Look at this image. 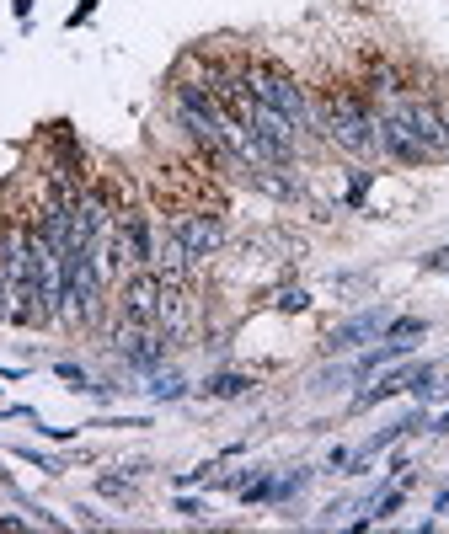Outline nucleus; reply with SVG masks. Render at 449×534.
Here are the masks:
<instances>
[{
  "mask_svg": "<svg viewBox=\"0 0 449 534\" xmlns=\"http://www.w3.org/2000/svg\"><path fill=\"white\" fill-rule=\"evenodd\" d=\"M375 118L380 107L353 86H321V139L343 155H380L375 150Z\"/></svg>",
  "mask_w": 449,
  "mask_h": 534,
  "instance_id": "nucleus-1",
  "label": "nucleus"
},
{
  "mask_svg": "<svg viewBox=\"0 0 449 534\" xmlns=\"http://www.w3.org/2000/svg\"><path fill=\"white\" fill-rule=\"evenodd\" d=\"M246 86H252V97H257L262 107L284 113L300 134H311V113H305V81H300L294 70H284L278 59L252 54V59H246Z\"/></svg>",
  "mask_w": 449,
  "mask_h": 534,
  "instance_id": "nucleus-2",
  "label": "nucleus"
},
{
  "mask_svg": "<svg viewBox=\"0 0 449 534\" xmlns=\"http://www.w3.org/2000/svg\"><path fill=\"white\" fill-rule=\"evenodd\" d=\"M107 342H113L118 364L134 369V374H156L166 364V348H172V342L161 337V326H129V321H118V316H113Z\"/></svg>",
  "mask_w": 449,
  "mask_h": 534,
  "instance_id": "nucleus-3",
  "label": "nucleus"
},
{
  "mask_svg": "<svg viewBox=\"0 0 449 534\" xmlns=\"http://www.w3.org/2000/svg\"><path fill=\"white\" fill-rule=\"evenodd\" d=\"M113 316L129 321V326H156V316H161V273L156 267H134V273L123 278Z\"/></svg>",
  "mask_w": 449,
  "mask_h": 534,
  "instance_id": "nucleus-4",
  "label": "nucleus"
},
{
  "mask_svg": "<svg viewBox=\"0 0 449 534\" xmlns=\"http://www.w3.org/2000/svg\"><path fill=\"white\" fill-rule=\"evenodd\" d=\"M166 225L182 235V246L193 251V262H209L214 251L225 246V214L220 209H177Z\"/></svg>",
  "mask_w": 449,
  "mask_h": 534,
  "instance_id": "nucleus-5",
  "label": "nucleus"
},
{
  "mask_svg": "<svg viewBox=\"0 0 449 534\" xmlns=\"http://www.w3.org/2000/svg\"><path fill=\"white\" fill-rule=\"evenodd\" d=\"M156 326H161V337L172 342V348H182V342L198 332V294L188 284H166L161 278V316H156Z\"/></svg>",
  "mask_w": 449,
  "mask_h": 534,
  "instance_id": "nucleus-6",
  "label": "nucleus"
},
{
  "mask_svg": "<svg viewBox=\"0 0 449 534\" xmlns=\"http://www.w3.org/2000/svg\"><path fill=\"white\" fill-rule=\"evenodd\" d=\"M359 91L375 107H396L401 97L412 91V75L396 65V59H385V54H369L364 59V75H359Z\"/></svg>",
  "mask_w": 449,
  "mask_h": 534,
  "instance_id": "nucleus-7",
  "label": "nucleus"
},
{
  "mask_svg": "<svg viewBox=\"0 0 449 534\" xmlns=\"http://www.w3.org/2000/svg\"><path fill=\"white\" fill-rule=\"evenodd\" d=\"M385 321H391V310H385V305H369V310H359L353 321L332 326V332L321 337V353H353V348H364V342H380V337H385Z\"/></svg>",
  "mask_w": 449,
  "mask_h": 534,
  "instance_id": "nucleus-8",
  "label": "nucleus"
},
{
  "mask_svg": "<svg viewBox=\"0 0 449 534\" xmlns=\"http://www.w3.org/2000/svg\"><path fill=\"white\" fill-rule=\"evenodd\" d=\"M252 385H257L252 374H236V369H225V374H209V380L198 385V390H204V396H214V401H236V396H246V390H252Z\"/></svg>",
  "mask_w": 449,
  "mask_h": 534,
  "instance_id": "nucleus-9",
  "label": "nucleus"
},
{
  "mask_svg": "<svg viewBox=\"0 0 449 534\" xmlns=\"http://www.w3.org/2000/svg\"><path fill=\"white\" fill-rule=\"evenodd\" d=\"M150 401H182V396H188V380H182V374H172V369H156V374H150Z\"/></svg>",
  "mask_w": 449,
  "mask_h": 534,
  "instance_id": "nucleus-10",
  "label": "nucleus"
},
{
  "mask_svg": "<svg viewBox=\"0 0 449 534\" xmlns=\"http://www.w3.org/2000/svg\"><path fill=\"white\" fill-rule=\"evenodd\" d=\"M423 332H428L423 316H391V321H385V337H396V342H417Z\"/></svg>",
  "mask_w": 449,
  "mask_h": 534,
  "instance_id": "nucleus-11",
  "label": "nucleus"
},
{
  "mask_svg": "<svg viewBox=\"0 0 449 534\" xmlns=\"http://www.w3.org/2000/svg\"><path fill=\"white\" fill-rule=\"evenodd\" d=\"M236 497L246 502V508H257V502H273V476H268V470H257V476L246 481V486H241Z\"/></svg>",
  "mask_w": 449,
  "mask_h": 534,
  "instance_id": "nucleus-12",
  "label": "nucleus"
},
{
  "mask_svg": "<svg viewBox=\"0 0 449 534\" xmlns=\"http://www.w3.org/2000/svg\"><path fill=\"white\" fill-rule=\"evenodd\" d=\"M369 187H375V171H353V177H348V193H343V203H348V209H364Z\"/></svg>",
  "mask_w": 449,
  "mask_h": 534,
  "instance_id": "nucleus-13",
  "label": "nucleus"
},
{
  "mask_svg": "<svg viewBox=\"0 0 449 534\" xmlns=\"http://www.w3.org/2000/svg\"><path fill=\"white\" fill-rule=\"evenodd\" d=\"M305 481H311V470H294V476H278V481H273V502L300 497V492H305Z\"/></svg>",
  "mask_w": 449,
  "mask_h": 534,
  "instance_id": "nucleus-14",
  "label": "nucleus"
},
{
  "mask_svg": "<svg viewBox=\"0 0 449 534\" xmlns=\"http://www.w3.org/2000/svg\"><path fill=\"white\" fill-rule=\"evenodd\" d=\"M97 492L113 497V502H123V497L134 492V481H129V476H113V470H102V476H97Z\"/></svg>",
  "mask_w": 449,
  "mask_h": 534,
  "instance_id": "nucleus-15",
  "label": "nucleus"
},
{
  "mask_svg": "<svg viewBox=\"0 0 449 534\" xmlns=\"http://www.w3.org/2000/svg\"><path fill=\"white\" fill-rule=\"evenodd\" d=\"M273 305L284 310V316H300V310H311V294H305V289H278Z\"/></svg>",
  "mask_w": 449,
  "mask_h": 534,
  "instance_id": "nucleus-16",
  "label": "nucleus"
},
{
  "mask_svg": "<svg viewBox=\"0 0 449 534\" xmlns=\"http://www.w3.org/2000/svg\"><path fill=\"white\" fill-rule=\"evenodd\" d=\"M54 374H59V380H70V390H91V374L81 364H70V358H65V364H54Z\"/></svg>",
  "mask_w": 449,
  "mask_h": 534,
  "instance_id": "nucleus-17",
  "label": "nucleus"
},
{
  "mask_svg": "<svg viewBox=\"0 0 449 534\" xmlns=\"http://www.w3.org/2000/svg\"><path fill=\"white\" fill-rule=\"evenodd\" d=\"M11 300H17V289H11V273L0 262V326H11Z\"/></svg>",
  "mask_w": 449,
  "mask_h": 534,
  "instance_id": "nucleus-18",
  "label": "nucleus"
},
{
  "mask_svg": "<svg viewBox=\"0 0 449 534\" xmlns=\"http://www.w3.org/2000/svg\"><path fill=\"white\" fill-rule=\"evenodd\" d=\"M17 460H27V465H38V470H59V465L49 460V454H38L33 444H17Z\"/></svg>",
  "mask_w": 449,
  "mask_h": 534,
  "instance_id": "nucleus-19",
  "label": "nucleus"
},
{
  "mask_svg": "<svg viewBox=\"0 0 449 534\" xmlns=\"http://www.w3.org/2000/svg\"><path fill=\"white\" fill-rule=\"evenodd\" d=\"M423 267H428V273H449V246L428 251V257H423Z\"/></svg>",
  "mask_w": 449,
  "mask_h": 534,
  "instance_id": "nucleus-20",
  "label": "nucleus"
},
{
  "mask_svg": "<svg viewBox=\"0 0 449 534\" xmlns=\"http://www.w3.org/2000/svg\"><path fill=\"white\" fill-rule=\"evenodd\" d=\"M91 428H150L145 417H107V422H91Z\"/></svg>",
  "mask_w": 449,
  "mask_h": 534,
  "instance_id": "nucleus-21",
  "label": "nucleus"
},
{
  "mask_svg": "<svg viewBox=\"0 0 449 534\" xmlns=\"http://www.w3.org/2000/svg\"><path fill=\"white\" fill-rule=\"evenodd\" d=\"M177 513H182V518H204L209 508H204L198 497H177Z\"/></svg>",
  "mask_w": 449,
  "mask_h": 534,
  "instance_id": "nucleus-22",
  "label": "nucleus"
},
{
  "mask_svg": "<svg viewBox=\"0 0 449 534\" xmlns=\"http://www.w3.org/2000/svg\"><path fill=\"white\" fill-rule=\"evenodd\" d=\"M17 529H27V518H17V513H0V534H17Z\"/></svg>",
  "mask_w": 449,
  "mask_h": 534,
  "instance_id": "nucleus-23",
  "label": "nucleus"
},
{
  "mask_svg": "<svg viewBox=\"0 0 449 534\" xmlns=\"http://www.w3.org/2000/svg\"><path fill=\"white\" fill-rule=\"evenodd\" d=\"M348 460H353L348 449H332V454H327V465H332V470H348Z\"/></svg>",
  "mask_w": 449,
  "mask_h": 534,
  "instance_id": "nucleus-24",
  "label": "nucleus"
},
{
  "mask_svg": "<svg viewBox=\"0 0 449 534\" xmlns=\"http://www.w3.org/2000/svg\"><path fill=\"white\" fill-rule=\"evenodd\" d=\"M91 11H97V0H81V11H75V17H70V27H81V22L91 17Z\"/></svg>",
  "mask_w": 449,
  "mask_h": 534,
  "instance_id": "nucleus-25",
  "label": "nucleus"
}]
</instances>
